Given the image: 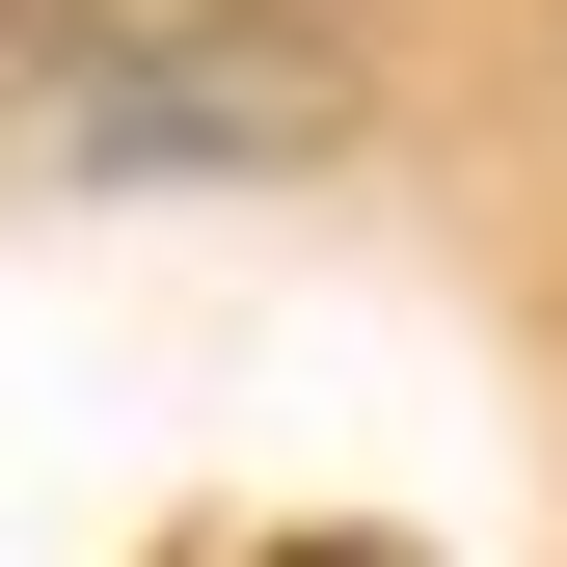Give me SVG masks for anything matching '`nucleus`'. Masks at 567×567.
I'll list each match as a JSON object with an SVG mask.
<instances>
[{"instance_id":"obj_1","label":"nucleus","mask_w":567,"mask_h":567,"mask_svg":"<svg viewBox=\"0 0 567 567\" xmlns=\"http://www.w3.org/2000/svg\"><path fill=\"white\" fill-rule=\"evenodd\" d=\"M298 567H379V540H298Z\"/></svg>"}]
</instances>
